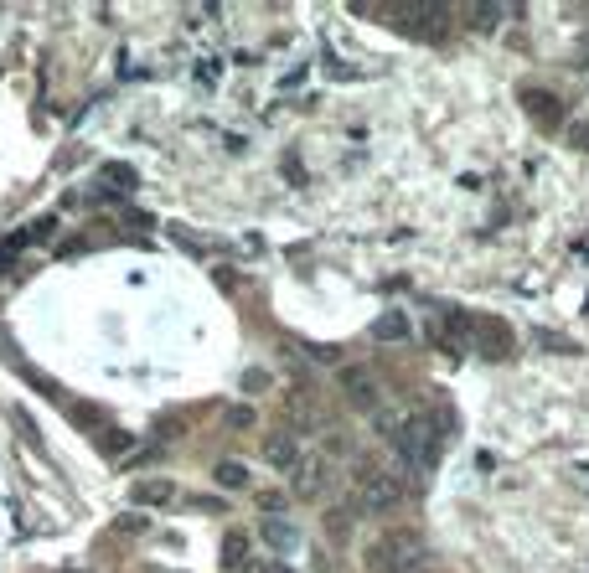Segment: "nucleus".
<instances>
[{"label":"nucleus","instance_id":"obj_1","mask_svg":"<svg viewBox=\"0 0 589 573\" xmlns=\"http://www.w3.org/2000/svg\"><path fill=\"white\" fill-rule=\"evenodd\" d=\"M393 450L414 475H429L440 460V429H435V413H409L393 429Z\"/></svg>","mask_w":589,"mask_h":573},{"label":"nucleus","instance_id":"obj_2","mask_svg":"<svg viewBox=\"0 0 589 573\" xmlns=\"http://www.w3.org/2000/svg\"><path fill=\"white\" fill-rule=\"evenodd\" d=\"M429 548H424L419 533H409V527H393V533H382L373 548H367V569L373 573H419Z\"/></svg>","mask_w":589,"mask_h":573},{"label":"nucleus","instance_id":"obj_3","mask_svg":"<svg viewBox=\"0 0 589 573\" xmlns=\"http://www.w3.org/2000/svg\"><path fill=\"white\" fill-rule=\"evenodd\" d=\"M470 347H476V357H486V362H506L512 347H517V336H512V326H506L502 315H476V321H470Z\"/></svg>","mask_w":589,"mask_h":573},{"label":"nucleus","instance_id":"obj_4","mask_svg":"<svg viewBox=\"0 0 589 573\" xmlns=\"http://www.w3.org/2000/svg\"><path fill=\"white\" fill-rule=\"evenodd\" d=\"M357 491H362V507H367V512H393V507L403 501V486H399V480H393L388 471H373V465L362 471Z\"/></svg>","mask_w":589,"mask_h":573},{"label":"nucleus","instance_id":"obj_5","mask_svg":"<svg viewBox=\"0 0 589 573\" xmlns=\"http://www.w3.org/2000/svg\"><path fill=\"white\" fill-rule=\"evenodd\" d=\"M341 392H347V403L357 413H378V403H382V388H378V377L367 367H347L341 372Z\"/></svg>","mask_w":589,"mask_h":573},{"label":"nucleus","instance_id":"obj_6","mask_svg":"<svg viewBox=\"0 0 589 573\" xmlns=\"http://www.w3.org/2000/svg\"><path fill=\"white\" fill-rule=\"evenodd\" d=\"M326 491V460H294V471H290V496H300V501H311V496Z\"/></svg>","mask_w":589,"mask_h":573},{"label":"nucleus","instance_id":"obj_7","mask_svg":"<svg viewBox=\"0 0 589 573\" xmlns=\"http://www.w3.org/2000/svg\"><path fill=\"white\" fill-rule=\"evenodd\" d=\"M259 537H264L269 553H294V542H300V533H294L290 522H279V516H264V522H259Z\"/></svg>","mask_w":589,"mask_h":573},{"label":"nucleus","instance_id":"obj_8","mask_svg":"<svg viewBox=\"0 0 589 573\" xmlns=\"http://www.w3.org/2000/svg\"><path fill=\"white\" fill-rule=\"evenodd\" d=\"M264 460H269L274 471H294V460H300L294 434H269V439H264Z\"/></svg>","mask_w":589,"mask_h":573},{"label":"nucleus","instance_id":"obj_9","mask_svg":"<svg viewBox=\"0 0 589 573\" xmlns=\"http://www.w3.org/2000/svg\"><path fill=\"white\" fill-rule=\"evenodd\" d=\"M171 501H176L171 480H140L135 486V507H171Z\"/></svg>","mask_w":589,"mask_h":573},{"label":"nucleus","instance_id":"obj_10","mask_svg":"<svg viewBox=\"0 0 589 573\" xmlns=\"http://www.w3.org/2000/svg\"><path fill=\"white\" fill-rule=\"evenodd\" d=\"M99 181H104V186H114V197H125V191H135V181H140V176H135V165H125V161H109L104 171H99Z\"/></svg>","mask_w":589,"mask_h":573},{"label":"nucleus","instance_id":"obj_11","mask_svg":"<svg viewBox=\"0 0 589 573\" xmlns=\"http://www.w3.org/2000/svg\"><path fill=\"white\" fill-rule=\"evenodd\" d=\"M217 486L223 491H249V465L243 460H223L217 465Z\"/></svg>","mask_w":589,"mask_h":573},{"label":"nucleus","instance_id":"obj_12","mask_svg":"<svg viewBox=\"0 0 589 573\" xmlns=\"http://www.w3.org/2000/svg\"><path fill=\"white\" fill-rule=\"evenodd\" d=\"M373 336H378V341H409V315H399V310L382 315L378 326H373Z\"/></svg>","mask_w":589,"mask_h":573},{"label":"nucleus","instance_id":"obj_13","mask_svg":"<svg viewBox=\"0 0 589 573\" xmlns=\"http://www.w3.org/2000/svg\"><path fill=\"white\" fill-rule=\"evenodd\" d=\"M223 563H228V569H243V563H249V537L243 533H233L228 542H223Z\"/></svg>","mask_w":589,"mask_h":573},{"label":"nucleus","instance_id":"obj_14","mask_svg":"<svg viewBox=\"0 0 589 573\" xmlns=\"http://www.w3.org/2000/svg\"><path fill=\"white\" fill-rule=\"evenodd\" d=\"M502 16H512L506 5H476V11H470V21H476V31H497V21H502Z\"/></svg>","mask_w":589,"mask_h":573},{"label":"nucleus","instance_id":"obj_15","mask_svg":"<svg viewBox=\"0 0 589 573\" xmlns=\"http://www.w3.org/2000/svg\"><path fill=\"white\" fill-rule=\"evenodd\" d=\"M99 450H104V454H114V460H119V454L129 450V434H125V429H109V434H99Z\"/></svg>","mask_w":589,"mask_h":573},{"label":"nucleus","instance_id":"obj_16","mask_svg":"<svg viewBox=\"0 0 589 573\" xmlns=\"http://www.w3.org/2000/svg\"><path fill=\"white\" fill-rule=\"evenodd\" d=\"M527 103H532V114H538V119H553V109H558V103L548 99V93H523Z\"/></svg>","mask_w":589,"mask_h":573},{"label":"nucleus","instance_id":"obj_17","mask_svg":"<svg viewBox=\"0 0 589 573\" xmlns=\"http://www.w3.org/2000/svg\"><path fill=\"white\" fill-rule=\"evenodd\" d=\"M228 424H233V429H249V424H253V409H243V403H238V409H228Z\"/></svg>","mask_w":589,"mask_h":573},{"label":"nucleus","instance_id":"obj_18","mask_svg":"<svg viewBox=\"0 0 589 573\" xmlns=\"http://www.w3.org/2000/svg\"><path fill=\"white\" fill-rule=\"evenodd\" d=\"M568 145H574V150H589V124H574V129H568Z\"/></svg>","mask_w":589,"mask_h":573},{"label":"nucleus","instance_id":"obj_19","mask_svg":"<svg viewBox=\"0 0 589 573\" xmlns=\"http://www.w3.org/2000/svg\"><path fill=\"white\" fill-rule=\"evenodd\" d=\"M73 419H78V424H99V409H88V403H73Z\"/></svg>","mask_w":589,"mask_h":573},{"label":"nucleus","instance_id":"obj_20","mask_svg":"<svg viewBox=\"0 0 589 573\" xmlns=\"http://www.w3.org/2000/svg\"><path fill=\"white\" fill-rule=\"evenodd\" d=\"M326 454H347V434H337V429L326 434Z\"/></svg>","mask_w":589,"mask_h":573},{"label":"nucleus","instance_id":"obj_21","mask_svg":"<svg viewBox=\"0 0 589 573\" xmlns=\"http://www.w3.org/2000/svg\"><path fill=\"white\" fill-rule=\"evenodd\" d=\"M238 573H290V569H279V563H274V569H264V563H243Z\"/></svg>","mask_w":589,"mask_h":573},{"label":"nucleus","instance_id":"obj_22","mask_svg":"<svg viewBox=\"0 0 589 573\" xmlns=\"http://www.w3.org/2000/svg\"><path fill=\"white\" fill-rule=\"evenodd\" d=\"M11 253H16V248H11V243H0V269L11 264Z\"/></svg>","mask_w":589,"mask_h":573}]
</instances>
